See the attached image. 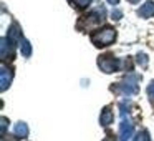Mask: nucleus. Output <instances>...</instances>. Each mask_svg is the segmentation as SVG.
Here are the masks:
<instances>
[{"label":"nucleus","mask_w":154,"mask_h":141,"mask_svg":"<svg viewBox=\"0 0 154 141\" xmlns=\"http://www.w3.org/2000/svg\"><path fill=\"white\" fill-rule=\"evenodd\" d=\"M116 38V33H114L113 28H104V30H100L91 37L93 43H96L98 47H104V45H109L111 42Z\"/></svg>","instance_id":"f257e3e1"},{"label":"nucleus","mask_w":154,"mask_h":141,"mask_svg":"<svg viewBox=\"0 0 154 141\" xmlns=\"http://www.w3.org/2000/svg\"><path fill=\"white\" fill-rule=\"evenodd\" d=\"M137 14H139L143 18L152 17V15H154V2H146V4L139 8V12H137Z\"/></svg>","instance_id":"f03ea898"},{"label":"nucleus","mask_w":154,"mask_h":141,"mask_svg":"<svg viewBox=\"0 0 154 141\" xmlns=\"http://www.w3.org/2000/svg\"><path fill=\"white\" fill-rule=\"evenodd\" d=\"M22 52H23V55H25V57H28V55H30V43H28V42L27 40H23V42H22Z\"/></svg>","instance_id":"7ed1b4c3"},{"label":"nucleus","mask_w":154,"mask_h":141,"mask_svg":"<svg viewBox=\"0 0 154 141\" xmlns=\"http://www.w3.org/2000/svg\"><path fill=\"white\" fill-rule=\"evenodd\" d=\"M70 2H71L73 5H76V7H86L91 0H70Z\"/></svg>","instance_id":"20e7f679"},{"label":"nucleus","mask_w":154,"mask_h":141,"mask_svg":"<svg viewBox=\"0 0 154 141\" xmlns=\"http://www.w3.org/2000/svg\"><path fill=\"white\" fill-rule=\"evenodd\" d=\"M111 15H113V20H119L121 15H123V12H121L119 8H116V10H113V14H111Z\"/></svg>","instance_id":"39448f33"},{"label":"nucleus","mask_w":154,"mask_h":141,"mask_svg":"<svg viewBox=\"0 0 154 141\" xmlns=\"http://www.w3.org/2000/svg\"><path fill=\"white\" fill-rule=\"evenodd\" d=\"M108 2H109L111 5H118V2H119V0H108Z\"/></svg>","instance_id":"423d86ee"},{"label":"nucleus","mask_w":154,"mask_h":141,"mask_svg":"<svg viewBox=\"0 0 154 141\" xmlns=\"http://www.w3.org/2000/svg\"><path fill=\"white\" fill-rule=\"evenodd\" d=\"M131 4H136V2H139V0H129Z\"/></svg>","instance_id":"0eeeda50"}]
</instances>
